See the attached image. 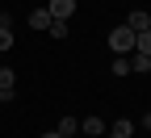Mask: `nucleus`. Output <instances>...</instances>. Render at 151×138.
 <instances>
[{"instance_id": "obj_1", "label": "nucleus", "mask_w": 151, "mask_h": 138, "mask_svg": "<svg viewBox=\"0 0 151 138\" xmlns=\"http://www.w3.org/2000/svg\"><path fill=\"white\" fill-rule=\"evenodd\" d=\"M134 29H130V25H113L109 29V50L113 54H134Z\"/></svg>"}, {"instance_id": "obj_2", "label": "nucleus", "mask_w": 151, "mask_h": 138, "mask_svg": "<svg viewBox=\"0 0 151 138\" xmlns=\"http://www.w3.org/2000/svg\"><path fill=\"white\" fill-rule=\"evenodd\" d=\"M46 13H50V21H67V17L76 13V0H50Z\"/></svg>"}, {"instance_id": "obj_3", "label": "nucleus", "mask_w": 151, "mask_h": 138, "mask_svg": "<svg viewBox=\"0 0 151 138\" xmlns=\"http://www.w3.org/2000/svg\"><path fill=\"white\" fill-rule=\"evenodd\" d=\"M126 25L134 29V34H151V13H143V9H134V13H126Z\"/></svg>"}, {"instance_id": "obj_4", "label": "nucleus", "mask_w": 151, "mask_h": 138, "mask_svg": "<svg viewBox=\"0 0 151 138\" xmlns=\"http://www.w3.org/2000/svg\"><path fill=\"white\" fill-rule=\"evenodd\" d=\"M0 92L13 101V92H17V71L13 67H0Z\"/></svg>"}, {"instance_id": "obj_5", "label": "nucleus", "mask_w": 151, "mask_h": 138, "mask_svg": "<svg viewBox=\"0 0 151 138\" xmlns=\"http://www.w3.org/2000/svg\"><path fill=\"white\" fill-rule=\"evenodd\" d=\"M80 130H84V134H88V138H97V134H105V130H109V126H105V122H101V117H97V113H92V117H84V122H80Z\"/></svg>"}, {"instance_id": "obj_6", "label": "nucleus", "mask_w": 151, "mask_h": 138, "mask_svg": "<svg viewBox=\"0 0 151 138\" xmlns=\"http://www.w3.org/2000/svg\"><path fill=\"white\" fill-rule=\"evenodd\" d=\"M109 134H113V138H134V122H126V117H118V122L109 126Z\"/></svg>"}, {"instance_id": "obj_7", "label": "nucleus", "mask_w": 151, "mask_h": 138, "mask_svg": "<svg viewBox=\"0 0 151 138\" xmlns=\"http://www.w3.org/2000/svg\"><path fill=\"white\" fill-rule=\"evenodd\" d=\"M13 42H17L13 38V21L4 17V21H0V50H13Z\"/></svg>"}, {"instance_id": "obj_8", "label": "nucleus", "mask_w": 151, "mask_h": 138, "mask_svg": "<svg viewBox=\"0 0 151 138\" xmlns=\"http://www.w3.org/2000/svg\"><path fill=\"white\" fill-rule=\"evenodd\" d=\"M29 25L46 34V25H50V13H46V9H34V13H29Z\"/></svg>"}, {"instance_id": "obj_9", "label": "nucleus", "mask_w": 151, "mask_h": 138, "mask_svg": "<svg viewBox=\"0 0 151 138\" xmlns=\"http://www.w3.org/2000/svg\"><path fill=\"white\" fill-rule=\"evenodd\" d=\"M126 63H130V71H151V59L147 54H126Z\"/></svg>"}, {"instance_id": "obj_10", "label": "nucleus", "mask_w": 151, "mask_h": 138, "mask_svg": "<svg viewBox=\"0 0 151 138\" xmlns=\"http://www.w3.org/2000/svg\"><path fill=\"white\" fill-rule=\"evenodd\" d=\"M76 130H80V122H76V117H63V122H59V138H71Z\"/></svg>"}, {"instance_id": "obj_11", "label": "nucleus", "mask_w": 151, "mask_h": 138, "mask_svg": "<svg viewBox=\"0 0 151 138\" xmlns=\"http://www.w3.org/2000/svg\"><path fill=\"white\" fill-rule=\"evenodd\" d=\"M134 54H147L151 59V34H139L134 38Z\"/></svg>"}, {"instance_id": "obj_12", "label": "nucleus", "mask_w": 151, "mask_h": 138, "mask_svg": "<svg viewBox=\"0 0 151 138\" xmlns=\"http://www.w3.org/2000/svg\"><path fill=\"white\" fill-rule=\"evenodd\" d=\"M46 34H50V38H67V21H50Z\"/></svg>"}, {"instance_id": "obj_13", "label": "nucleus", "mask_w": 151, "mask_h": 138, "mask_svg": "<svg viewBox=\"0 0 151 138\" xmlns=\"http://www.w3.org/2000/svg\"><path fill=\"white\" fill-rule=\"evenodd\" d=\"M113 75H130V63H126V54L113 59Z\"/></svg>"}, {"instance_id": "obj_14", "label": "nucleus", "mask_w": 151, "mask_h": 138, "mask_svg": "<svg viewBox=\"0 0 151 138\" xmlns=\"http://www.w3.org/2000/svg\"><path fill=\"white\" fill-rule=\"evenodd\" d=\"M143 130H151V113H143Z\"/></svg>"}, {"instance_id": "obj_15", "label": "nucleus", "mask_w": 151, "mask_h": 138, "mask_svg": "<svg viewBox=\"0 0 151 138\" xmlns=\"http://www.w3.org/2000/svg\"><path fill=\"white\" fill-rule=\"evenodd\" d=\"M42 138H59V130H46V134H42Z\"/></svg>"}, {"instance_id": "obj_16", "label": "nucleus", "mask_w": 151, "mask_h": 138, "mask_svg": "<svg viewBox=\"0 0 151 138\" xmlns=\"http://www.w3.org/2000/svg\"><path fill=\"white\" fill-rule=\"evenodd\" d=\"M0 105H9V96H4V92H0Z\"/></svg>"}, {"instance_id": "obj_17", "label": "nucleus", "mask_w": 151, "mask_h": 138, "mask_svg": "<svg viewBox=\"0 0 151 138\" xmlns=\"http://www.w3.org/2000/svg\"><path fill=\"white\" fill-rule=\"evenodd\" d=\"M4 17H9V13H4V9H0V21H4Z\"/></svg>"}]
</instances>
